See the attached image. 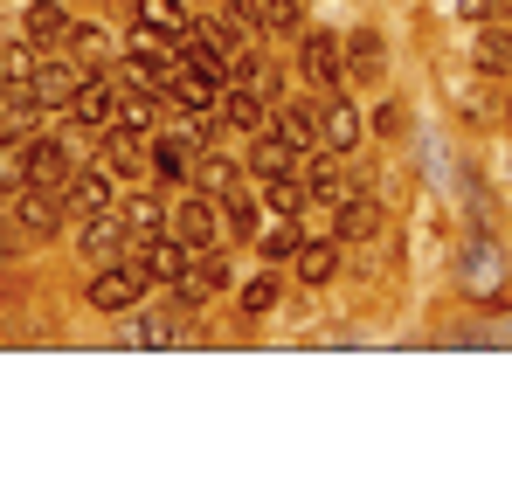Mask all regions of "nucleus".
<instances>
[{
    "label": "nucleus",
    "mask_w": 512,
    "mask_h": 484,
    "mask_svg": "<svg viewBox=\"0 0 512 484\" xmlns=\"http://www.w3.org/2000/svg\"><path fill=\"white\" fill-rule=\"evenodd\" d=\"M7 222H14L28 242H49L56 229H63V194H49V187L21 180V187L7 194Z\"/></svg>",
    "instance_id": "f257e3e1"
},
{
    "label": "nucleus",
    "mask_w": 512,
    "mask_h": 484,
    "mask_svg": "<svg viewBox=\"0 0 512 484\" xmlns=\"http://www.w3.org/2000/svg\"><path fill=\"white\" fill-rule=\"evenodd\" d=\"M167 236H180L187 249H215V242H222V201L194 187L180 208H167Z\"/></svg>",
    "instance_id": "f03ea898"
},
{
    "label": "nucleus",
    "mask_w": 512,
    "mask_h": 484,
    "mask_svg": "<svg viewBox=\"0 0 512 484\" xmlns=\"http://www.w3.org/2000/svg\"><path fill=\"white\" fill-rule=\"evenodd\" d=\"M457 284H464L471 298H499V284H506V256H499V242H492V236L464 242V256H457Z\"/></svg>",
    "instance_id": "7ed1b4c3"
},
{
    "label": "nucleus",
    "mask_w": 512,
    "mask_h": 484,
    "mask_svg": "<svg viewBox=\"0 0 512 484\" xmlns=\"http://www.w3.org/2000/svg\"><path fill=\"white\" fill-rule=\"evenodd\" d=\"M118 83L104 77V70H90L84 83H77V97H70V118H77V132H111L118 125Z\"/></svg>",
    "instance_id": "20e7f679"
},
{
    "label": "nucleus",
    "mask_w": 512,
    "mask_h": 484,
    "mask_svg": "<svg viewBox=\"0 0 512 484\" xmlns=\"http://www.w3.org/2000/svg\"><path fill=\"white\" fill-rule=\"evenodd\" d=\"M139 291H146V270H139L132 256H118V263H104V270L90 277V305H97V312H132Z\"/></svg>",
    "instance_id": "39448f33"
},
{
    "label": "nucleus",
    "mask_w": 512,
    "mask_h": 484,
    "mask_svg": "<svg viewBox=\"0 0 512 484\" xmlns=\"http://www.w3.org/2000/svg\"><path fill=\"white\" fill-rule=\"evenodd\" d=\"M298 77L312 83V90H333V83L346 77V49H340V35H326V28L298 35Z\"/></svg>",
    "instance_id": "423d86ee"
},
{
    "label": "nucleus",
    "mask_w": 512,
    "mask_h": 484,
    "mask_svg": "<svg viewBox=\"0 0 512 484\" xmlns=\"http://www.w3.org/2000/svg\"><path fill=\"white\" fill-rule=\"evenodd\" d=\"M77 83H84V70H77V63H56V56H49V63H35V70H28V83H21V90H28V104H35V111H70Z\"/></svg>",
    "instance_id": "0eeeda50"
},
{
    "label": "nucleus",
    "mask_w": 512,
    "mask_h": 484,
    "mask_svg": "<svg viewBox=\"0 0 512 484\" xmlns=\"http://www.w3.org/2000/svg\"><path fill=\"white\" fill-rule=\"evenodd\" d=\"M77 139H35V132H28V180H35V187H49V194H63V180H70V173H77Z\"/></svg>",
    "instance_id": "6e6552de"
},
{
    "label": "nucleus",
    "mask_w": 512,
    "mask_h": 484,
    "mask_svg": "<svg viewBox=\"0 0 512 484\" xmlns=\"http://www.w3.org/2000/svg\"><path fill=\"white\" fill-rule=\"evenodd\" d=\"M173 70V35H160V28H132V42H125V77H146V83H167Z\"/></svg>",
    "instance_id": "1a4fd4ad"
},
{
    "label": "nucleus",
    "mask_w": 512,
    "mask_h": 484,
    "mask_svg": "<svg viewBox=\"0 0 512 484\" xmlns=\"http://www.w3.org/2000/svg\"><path fill=\"white\" fill-rule=\"evenodd\" d=\"M63 215H77V222L111 215V173H104V166H77V173L63 180Z\"/></svg>",
    "instance_id": "9d476101"
},
{
    "label": "nucleus",
    "mask_w": 512,
    "mask_h": 484,
    "mask_svg": "<svg viewBox=\"0 0 512 484\" xmlns=\"http://www.w3.org/2000/svg\"><path fill=\"white\" fill-rule=\"evenodd\" d=\"M97 139H104V173H111V180H132V173H146V160H153V146H146L139 125H111V132H97Z\"/></svg>",
    "instance_id": "9b49d317"
},
{
    "label": "nucleus",
    "mask_w": 512,
    "mask_h": 484,
    "mask_svg": "<svg viewBox=\"0 0 512 484\" xmlns=\"http://www.w3.org/2000/svg\"><path fill=\"white\" fill-rule=\"evenodd\" d=\"M229 277H236V270H229V256H222V249H194V263L180 270V284H173V291H180L187 305H201V298L229 291Z\"/></svg>",
    "instance_id": "f8f14e48"
},
{
    "label": "nucleus",
    "mask_w": 512,
    "mask_h": 484,
    "mask_svg": "<svg viewBox=\"0 0 512 484\" xmlns=\"http://www.w3.org/2000/svg\"><path fill=\"white\" fill-rule=\"evenodd\" d=\"M319 97L326 90H305V97H277V132L298 146V153H312L319 146Z\"/></svg>",
    "instance_id": "ddd939ff"
},
{
    "label": "nucleus",
    "mask_w": 512,
    "mask_h": 484,
    "mask_svg": "<svg viewBox=\"0 0 512 484\" xmlns=\"http://www.w3.org/2000/svg\"><path fill=\"white\" fill-rule=\"evenodd\" d=\"M319 146L326 153H353L360 146V104H346V97H319Z\"/></svg>",
    "instance_id": "4468645a"
},
{
    "label": "nucleus",
    "mask_w": 512,
    "mask_h": 484,
    "mask_svg": "<svg viewBox=\"0 0 512 484\" xmlns=\"http://www.w3.org/2000/svg\"><path fill=\"white\" fill-rule=\"evenodd\" d=\"M132 263L146 270V284H180V270L194 263V249H187V242H180V236H167V229H160V236L146 242V249H139Z\"/></svg>",
    "instance_id": "2eb2a0df"
},
{
    "label": "nucleus",
    "mask_w": 512,
    "mask_h": 484,
    "mask_svg": "<svg viewBox=\"0 0 512 484\" xmlns=\"http://www.w3.org/2000/svg\"><path fill=\"white\" fill-rule=\"evenodd\" d=\"M118 222H125V256H139L146 242L167 229V201H160V194H132V201L118 208Z\"/></svg>",
    "instance_id": "dca6fc26"
},
{
    "label": "nucleus",
    "mask_w": 512,
    "mask_h": 484,
    "mask_svg": "<svg viewBox=\"0 0 512 484\" xmlns=\"http://www.w3.org/2000/svg\"><path fill=\"white\" fill-rule=\"evenodd\" d=\"M305 194L319 201V208H340L346 194V153H326V146H312V166H305Z\"/></svg>",
    "instance_id": "f3484780"
},
{
    "label": "nucleus",
    "mask_w": 512,
    "mask_h": 484,
    "mask_svg": "<svg viewBox=\"0 0 512 484\" xmlns=\"http://www.w3.org/2000/svg\"><path fill=\"white\" fill-rule=\"evenodd\" d=\"M70 28H77V21H70L56 0H35V7L21 14V42H28V49H49V56L70 42Z\"/></svg>",
    "instance_id": "a211bd4d"
},
{
    "label": "nucleus",
    "mask_w": 512,
    "mask_h": 484,
    "mask_svg": "<svg viewBox=\"0 0 512 484\" xmlns=\"http://www.w3.org/2000/svg\"><path fill=\"white\" fill-rule=\"evenodd\" d=\"M270 111H277V104H270L263 90H250V83H229V90H222V125H236V132H250V139L270 125Z\"/></svg>",
    "instance_id": "6ab92c4d"
},
{
    "label": "nucleus",
    "mask_w": 512,
    "mask_h": 484,
    "mask_svg": "<svg viewBox=\"0 0 512 484\" xmlns=\"http://www.w3.org/2000/svg\"><path fill=\"white\" fill-rule=\"evenodd\" d=\"M471 63H478L485 77H512V21H478Z\"/></svg>",
    "instance_id": "aec40b11"
},
{
    "label": "nucleus",
    "mask_w": 512,
    "mask_h": 484,
    "mask_svg": "<svg viewBox=\"0 0 512 484\" xmlns=\"http://www.w3.org/2000/svg\"><path fill=\"white\" fill-rule=\"evenodd\" d=\"M298 160H305V153H298L277 125H263V132H256V146H250V173H256V180H277V173H291Z\"/></svg>",
    "instance_id": "412c9836"
},
{
    "label": "nucleus",
    "mask_w": 512,
    "mask_h": 484,
    "mask_svg": "<svg viewBox=\"0 0 512 484\" xmlns=\"http://www.w3.org/2000/svg\"><path fill=\"white\" fill-rule=\"evenodd\" d=\"M333 215H340V222H333V236H340V242H367V236H381V201H374V194H346Z\"/></svg>",
    "instance_id": "4be33fe9"
},
{
    "label": "nucleus",
    "mask_w": 512,
    "mask_h": 484,
    "mask_svg": "<svg viewBox=\"0 0 512 484\" xmlns=\"http://www.w3.org/2000/svg\"><path fill=\"white\" fill-rule=\"evenodd\" d=\"M118 249H125V222L118 215H97V222L77 229V256L84 263H118Z\"/></svg>",
    "instance_id": "5701e85b"
},
{
    "label": "nucleus",
    "mask_w": 512,
    "mask_h": 484,
    "mask_svg": "<svg viewBox=\"0 0 512 484\" xmlns=\"http://www.w3.org/2000/svg\"><path fill=\"white\" fill-rule=\"evenodd\" d=\"M194 160H201V146L187 132H167L153 146V180H194Z\"/></svg>",
    "instance_id": "b1692460"
},
{
    "label": "nucleus",
    "mask_w": 512,
    "mask_h": 484,
    "mask_svg": "<svg viewBox=\"0 0 512 484\" xmlns=\"http://www.w3.org/2000/svg\"><path fill=\"white\" fill-rule=\"evenodd\" d=\"M333 270H340V249H333V242H298V256H291V277H298L305 291H319Z\"/></svg>",
    "instance_id": "393cba45"
},
{
    "label": "nucleus",
    "mask_w": 512,
    "mask_h": 484,
    "mask_svg": "<svg viewBox=\"0 0 512 484\" xmlns=\"http://www.w3.org/2000/svg\"><path fill=\"white\" fill-rule=\"evenodd\" d=\"M340 49H346V77H353V83H374V77H381V63H388V56H381V35H374V28L346 35Z\"/></svg>",
    "instance_id": "a878e982"
},
{
    "label": "nucleus",
    "mask_w": 512,
    "mask_h": 484,
    "mask_svg": "<svg viewBox=\"0 0 512 484\" xmlns=\"http://www.w3.org/2000/svg\"><path fill=\"white\" fill-rule=\"evenodd\" d=\"M21 180H28V132H21V139L0 132V194H14Z\"/></svg>",
    "instance_id": "bb28decb"
},
{
    "label": "nucleus",
    "mask_w": 512,
    "mask_h": 484,
    "mask_svg": "<svg viewBox=\"0 0 512 484\" xmlns=\"http://www.w3.org/2000/svg\"><path fill=\"white\" fill-rule=\"evenodd\" d=\"M194 187H201V194H215V201H222V194H229V187H236V160H215V153H208V146H201V166H194Z\"/></svg>",
    "instance_id": "cd10ccee"
},
{
    "label": "nucleus",
    "mask_w": 512,
    "mask_h": 484,
    "mask_svg": "<svg viewBox=\"0 0 512 484\" xmlns=\"http://www.w3.org/2000/svg\"><path fill=\"white\" fill-rule=\"evenodd\" d=\"M256 222H263V208H256L243 187H229V194H222V229H236V236H256Z\"/></svg>",
    "instance_id": "c85d7f7f"
},
{
    "label": "nucleus",
    "mask_w": 512,
    "mask_h": 484,
    "mask_svg": "<svg viewBox=\"0 0 512 484\" xmlns=\"http://www.w3.org/2000/svg\"><path fill=\"white\" fill-rule=\"evenodd\" d=\"M256 35H298V0H256Z\"/></svg>",
    "instance_id": "c756f323"
},
{
    "label": "nucleus",
    "mask_w": 512,
    "mask_h": 484,
    "mask_svg": "<svg viewBox=\"0 0 512 484\" xmlns=\"http://www.w3.org/2000/svg\"><path fill=\"white\" fill-rule=\"evenodd\" d=\"M139 21L160 28V35H180V28H187V7H180V0H139Z\"/></svg>",
    "instance_id": "7c9ffc66"
},
{
    "label": "nucleus",
    "mask_w": 512,
    "mask_h": 484,
    "mask_svg": "<svg viewBox=\"0 0 512 484\" xmlns=\"http://www.w3.org/2000/svg\"><path fill=\"white\" fill-rule=\"evenodd\" d=\"M35 70V49L28 42H0V83H28Z\"/></svg>",
    "instance_id": "2f4dec72"
},
{
    "label": "nucleus",
    "mask_w": 512,
    "mask_h": 484,
    "mask_svg": "<svg viewBox=\"0 0 512 484\" xmlns=\"http://www.w3.org/2000/svg\"><path fill=\"white\" fill-rule=\"evenodd\" d=\"M63 49H77V63H90V70H104V56H111V42H104L97 28H70Z\"/></svg>",
    "instance_id": "473e14b6"
},
{
    "label": "nucleus",
    "mask_w": 512,
    "mask_h": 484,
    "mask_svg": "<svg viewBox=\"0 0 512 484\" xmlns=\"http://www.w3.org/2000/svg\"><path fill=\"white\" fill-rule=\"evenodd\" d=\"M270 305H277V277H270V270H256L250 284H243V312H250V319H263Z\"/></svg>",
    "instance_id": "72a5a7b5"
},
{
    "label": "nucleus",
    "mask_w": 512,
    "mask_h": 484,
    "mask_svg": "<svg viewBox=\"0 0 512 484\" xmlns=\"http://www.w3.org/2000/svg\"><path fill=\"white\" fill-rule=\"evenodd\" d=\"M263 201H270L277 215H291V208H305V187H298L291 173H277V180H263Z\"/></svg>",
    "instance_id": "f704fd0d"
},
{
    "label": "nucleus",
    "mask_w": 512,
    "mask_h": 484,
    "mask_svg": "<svg viewBox=\"0 0 512 484\" xmlns=\"http://www.w3.org/2000/svg\"><path fill=\"white\" fill-rule=\"evenodd\" d=\"M298 242H305V229H270V236H263V256H270V263H291Z\"/></svg>",
    "instance_id": "c9c22d12"
},
{
    "label": "nucleus",
    "mask_w": 512,
    "mask_h": 484,
    "mask_svg": "<svg viewBox=\"0 0 512 484\" xmlns=\"http://www.w3.org/2000/svg\"><path fill=\"white\" fill-rule=\"evenodd\" d=\"M139 339H146V346H173L180 325H173V319H146V325H139Z\"/></svg>",
    "instance_id": "e433bc0d"
},
{
    "label": "nucleus",
    "mask_w": 512,
    "mask_h": 484,
    "mask_svg": "<svg viewBox=\"0 0 512 484\" xmlns=\"http://www.w3.org/2000/svg\"><path fill=\"white\" fill-rule=\"evenodd\" d=\"M457 7H464V14H471V21H492V14H499V7H506V0H457Z\"/></svg>",
    "instance_id": "4c0bfd02"
},
{
    "label": "nucleus",
    "mask_w": 512,
    "mask_h": 484,
    "mask_svg": "<svg viewBox=\"0 0 512 484\" xmlns=\"http://www.w3.org/2000/svg\"><path fill=\"white\" fill-rule=\"evenodd\" d=\"M0 132H7V118H0Z\"/></svg>",
    "instance_id": "58836bf2"
},
{
    "label": "nucleus",
    "mask_w": 512,
    "mask_h": 484,
    "mask_svg": "<svg viewBox=\"0 0 512 484\" xmlns=\"http://www.w3.org/2000/svg\"><path fill=\"white\" fill-rule=\"evenodd\" d=\"M506 7H512V0H506Z\"/></svg>",
    "instance_id": "ea45409f"
}]
</instances>
